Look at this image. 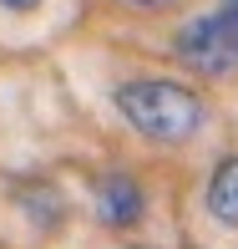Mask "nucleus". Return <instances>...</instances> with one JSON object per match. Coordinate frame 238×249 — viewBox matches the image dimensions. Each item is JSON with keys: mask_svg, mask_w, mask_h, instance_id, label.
<instances>
[{"mask_svg": "<svg viewBox=\"0 0 238 249\" xmlns=\"http://www.w3.org/2000/svg\"><path fill=\"white\" fill-rule=\"evenodd\" d=\"M122 122H127L137 138L147 142H162V148H183L203 132V122H208V102H203L192 87L173 82V76H132V82H122L117 92Z\"/></svg>", "mask_w": 238, "mask_h": 249, "instance_id": "nucleus-1", "label": "nucleus"}, {"mask_svg": "<svg viewBox=\"0 0 238 249\" xmlns=\"http://www.w3.org/2000/svg\"><path fill=\"white\" fill-rule=\"evenodd\" d=\"M173 51H177V61L188 66L192 76H223V71H233V51H228V41H223V31H218V16H192L188 26H177V36H173Z\"/></svg>", "mask_w": 238, "mask_h": 249, "instance_id": "nucleus-2", "label": "nucleus"}, {"mask_svg": "<svg viewBox=\"0 0 238 249\" xmlns=\"http://www.w3.org/2000/svg\"><path fill=\"white\" fill-rule=\"evenodd\" d=\"M92 209L107 229H132L147 209V194L127 168H101L96 183H92Z\"/></svg>", "mask_w": 238, "mask_h": 249, "instance_id": "nucleus-3", "label": "nucleus"}, {"mask_svg": "<svg viewBox=\"0 0 238 249\" xmlns=\"http://www.w3.org/2000/svg\"><path fill=\"white\" fill-rule=\"evenodd\" d=\"M208 213L223 229H238V153H228L208 178Z\"/></svg>", "mask_w": 238, "mask_h": 249, "instance_id": "nucleus-4", "label": "nucleus"}, {"mask_svg": "<svg viewBox=\"0 0 238 249\" xmlns=\"http://www.w3.org/2000/svg\"><path fill=\"white\" fill-rule=\"evenodd\" d=\"M218 31H223V41H228V51H233V61H238V0H218Z\"/></svg>", "mask_w": 238, "mask_h": 249, "instance_id": "nucleus-5", "label": "nucleus"}, {"mask_svg": "<svg viewBox=\"0 0 238 249\" xmlns=\"http://www.w3.org/2000/svg\"><path fill=\"white\" fill-rule=\"evenodd\" d=\"M117 5H132V10H162V5H173V0H117Z\"/></svg>", "mask_w": 238, "mask_h": 249, "instance_id": "nucleus-6", "label": "nucleus"}, {"mask_svg": "<svg viewBox=\"0 0 238 249\" xmlns=\"http://www.w3.org/2000/svg\"><path fill=\"white\" fill-rule=\"evenodd\" d=\"M0 5H5V10H16V16H31L41 0H0Z\"/></svg>", "mask_w": 238, "mask_h": 249, "instance_id": "nucleus-7", "label": "nucleus"}]
</instances>
